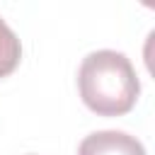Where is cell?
Masks as SVG:
<instances>
[{
	"label": "cell",
	"mask_w": 155,
	"mask_h": 155,
	"mask_svg": "<svg viewBox=\"0 0 155 155\" xmlns=\"http://www.w3.org/2000/svg\"><path fill=\"white\" fill-rule=\"evenodd\" d=\"M78 87L87 109L99 116H121L131 111L140 94V82L131 61L109 48L82 58Z\"/></svg>",
	"instance_id": "obj_1"
},
{
	"label": "cell",
	"mask_w": 155,
	"mask_h": 155,
	"mask_svg": "<svg viewBox=\"0 0 155 155\" xmlns=\"http://www.w3.org/2000/svg\"><path fill=\"white\" fill-rule=\"evenodd\" d=\"M78 155H145V148L124 131H97L80 143Z\"/></svg>",
	"instance_id": "obj_2"
},
{
	"label": "cell",
	"mask_w": 155,
	"mask_h": 155,
	"mask_svg": "<svg viewBox=\"0 0 155 155\" xmlns=\"http://www.w3.org/2000/svg\"><path fill=\"white\" fill-rule=\"evenodd\" d=\"M19 58H22L19 39H17V34L7 27V22L0 19V78L10 75V73L19 65Z\"/></svg>",
	"instance_id": "obj_3"
}]
</instances>
